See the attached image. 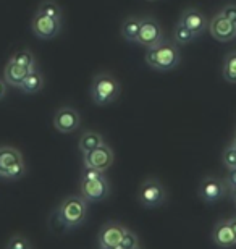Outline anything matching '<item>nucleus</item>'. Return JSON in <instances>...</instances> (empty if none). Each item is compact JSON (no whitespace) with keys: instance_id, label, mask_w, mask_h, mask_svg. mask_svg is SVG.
<instances>
[{"instance_id":"obj_1","label":"nucleus","mask_w":236,"mask_h":249,"mask_svg":"<svg viewBox=\"0 0 236 249\" xmlns=\"http://www.w3.org/2000/svg\"><path fill=\"white\" fill-rule=\"evenodd\" d=\"M120 92H122V84L112 73L100 71L92 78L89 94L95 106L105 107L109 104H113L118 99Z\"/></svg>"},{"instance_id":"obj_2","label":"nucleus","mask_w":236,"mask_h":249,"mask_svg":"<svg viewBox=\"0 0 236 249\" xmlns=\"http://www.w3.org/2000/svg\"><path fill=\"white\" fill-rule=\"evenodd\" d=\"M182 62V53L177 44L162 41L159 46L147 49L145 53V63L155 71H172Z\"/></svg>"},{"instance_id":"obj_3","label":"nucleus","mask_w":236,"mask_h":249,"mask_svg":"<svg viewBox=\"0 0 236 249\" xmlns=\"http://www.w3.org/2000/svg\"><path fill=\"white\" fill-rule=\"evenodd\" d=\"M88 213V201L83 196H68L65 197L60 207L57 209V217L62 225L73 228L81 225Z\"/></svg>"},{"instance_id":"obj_4","label":"nucleus","mask_w":236,"mask_h":249,"mask_svg":"<svg viewBox=\"0 0 236 249\" xmlns=\"http://www.w3.org/2000/svg\"><path fill=\"white\" fill-rule=\"evenodd\" d=\"M26 173L21 152L12 146H0V178L19 180Z\"/></svg>"},{"instance_id":"obj_5","label":"nucleus","mask_w":236,"mask_h":249,"mask_svg":"<svg viewBox=\"0 0 236 249\" xmlns=\"http://www.w3.org/2000/svg\"><path fill=\"white\" fill-rule=\"evenodd\" d=\"M167 199V189L155 178H147L144 180L138 189V201L144 207H159L162 206Z\"/></svg>"},{"instance_id":"obj_6","label":"nucleus","mask_w":236,"mask_h":249,"mask_svg":"<svg viewBox=\"0 0 236 249\" xmlns=\"http://www.w3.org/2000/svg\"><path fill=\"white\" fill-rule=\"evenodd\" d=\"M60 29H62V21H58V19H54L41 13L33 15L31 31L37 39H42V41L55 39L60 34Z\"/></svg>"},{"instance_id":"obj_7","label":"nucleus","mask_w":236,"mask_h":249,"mask_svg":"<svg viewBox=\"0 0 236 249\" xmlns=\"http://www.w3.org/2000/svg\"><path fill=\"white\" fill-rule=\"evenodd\" d=\"M163 41V31L160 28V23L152 17H143L141 28L136 42L143 47H155Z\"/></svg>"},{"instance_id":"obj_8","label":"nucleus","mask_w":236,"mask_h":249,"mask_svg":"<svg viewBox=\"0 0 236 249\" xmlns=\"http://www.w3.org/2000/svg\"><path fill=\"white\" fill-rule=\"evenodd\" d=\"M113 151L109 144H102V146L92 149L86 154H83V163L88 168H95L99 172L109 170L113 165Z\"/></svg>"},{"instance_id":"obj_9","label":"nucleus","mask_w":236,"mask_h":249,"mask_svg":"<svg viewBox=\"0 0 236 249\" xmlns=\"http://www.w3.org/2000/svg\"><path fill=\"white\" fill-rule=\"evenodd\" d=\"M227 185L223 180H220L217 177H205L202 181L199 183L198 194L205 204H215L222 201L227 194Z\"/></svg>"},{"instance_id":"obj_10","label":"nucleus","mask_w":236,"mask_h":249,"mask_svg":"<svg viewBox=\"0 0 236 249\" xmlns=\"http://www.w3.org/2000/svg\"><path fill=\"white\" fill-rule=\"evenodd\" d=\"M81 124V117H79V112L74 107L70 106H63L60 107L54 115V128L57 129L58 133L68 134L76 131Z\"/></svg>"},{"instance_id":"obj_11","label":"nucleus","mask_w":236,"mask_h":249,"mask_svg":"<svg viewBox=\"0 0 236 249\" xmlns=\"http://www.w3.org/2000/svg\"><path fill=\"white\" fill-rule=\"evenodd\" d=\"M79 188H81V196L88 202H100L110 194V183L105 175L94 180H81Z\"/></svg>"},{"instance_id":"obj_12","label":"nucleus","mask_w":236,"mask_h":249,"mask_svg":"<svg viewBox=\"0 0 236 249\" xmlns=\"http://www.w3.org/2000/svg\"><path fill=\"white\" fill-rule=\"evenodd\" d=\"M207 29L212 34V37L218 42H228L236 39V24L220 13L214 15L212 19H209Z\"/></svg>"},{"instance_id":"obj_13","label":"nucleus","mask_w":236,"mask_h":249,"mask_svg":"<svg viewBox=\"0 0 236 249\" xmlns=\"http://www.w3.org/2000/svg\"><path fill=\"white\" fill-rule=\"evenodd\" d=\"M180 21H182L184 26H188L193 33L198 34V36L204 34L205 29L209 28V18L205 17L200 10L194 7L184 8L182 15H180Z\"/></svg>"},{"instance_id":"obj_14","label":"nucleus","mask_w":236,"mask_h":249,"mask_svg":"<svg viewBox=\"0 0 236 249\" xmlns=\"http://www.w3.org/2000/svg\"><path fill=\"white\" fill-rule=\"evenodd\" d=\"M127 228L117 222H109L99 231V248H117Z\"/></svg>"},{"instance_id":"obj_15","label":"nucleus","mask_w":236,"mask_h":249,"mask_svg":"<svg viewBox=\"0 0 236 249\" xmlns=\"http://www.w3.org/2000/svg\"><path fill=\"white\" fill-rule=\"evenodd\" d=\"M212 241H214L215 246H218L222 249L233 248L236 245L233 233H232V228H230V225H228V220H218L217 223H215V227L212 230Z\"/></svg>"},{"instance_id":"obj_16","label":"nucleus","mask_w":236,"mask_h":249,"mask_svg":"<svg viewBox=\"0 0 236 249\" xmlns=\"http://www.w3.org/2000/svg\"><path fill=\"white\" fill-rule=\"evenodd\" d=\"M36 70V68H34ZM31 68L19 67L12 62H8L3 68V81L12 88H19V84L23 83V79L28 76V73H31Z\"/></svg>"},{"instance_id":"obj_17","label":"nucleus","mask_w":236,"mask_h":249,"mask_svg":"<svg viewBox=\"0 0 236 249\" xmlns=\"http://www.w3.org/2000/svg\"><path fill=\"white\" fill-rule=\"evenodd\" d=\"M143 23V17H136V15H129L122 21V28H120V33H122V37L128 42H136L138 34H139V28H141Z\"/></svg>"},{"instance_id":"obj_18","label":"nucleus","mask_w":236,"mask_h":249,"mask_svg":"<svg viewBox=\"0 0 236 249\" xmlns=\"http://www.w3.org/2000/svg\"><path fill=\"white\" fill-rule=\"evenodd\" d=\"M44 76L42 73H39V70H33L31 73H28V76L23 79V83L19 84L18 89H21L23 92L26 94H36L39 91H42L44 88Z\"/></svg>"},{"instance_id":"obj_19","label":"nucleus","mask_w":236,"mask_h":249,"mask_svg":"<svg viewBox=\"0 0 236 249\" xmlns=\"http://www.w3.org/2000/svg\"><path fill=\"white\" fill-rule=\"evenodd\" d=\"M102 144H105L104 141V136L97 131H84L83 136L79 138V142H78V147L79 151H81V154H86L89 151H92V149L102 146Z\"/></svg>"},{"instance_id":"obj_20","label":"nucleus","mask_w":236,"mask_h":249,"mask_svg":"<svg viewBox=\"0 0 236 249\" xmlns=\"http://www.w3.org/2000/svg\"><path fill=\"white\" fill-rule=\"evenodd\" d=\"M199 36L196 33H193L188 26H184L182 21H178L173 28V41L177 46H186L191 44L194 39H198Z\"/></svg>"},{"instance_id":"obj_21","label":"nucleus","mask_w":236,"mask_h":249,"mask_svg":"<svg viewBox=\"0 0 236 249\" xmlns=\"http://www.w3.org/2000/svg\"><path fill=\"white\" fill-rule=\"evenodd\" d=\"M15 65H19V67H26V68H31L34 70L36 68V55L29 51V49H19L10 57V60Z\"/></svg>"},{"instance_id":"obj_22","label":"nucleus","mask_w":236,"mask_h":249,"mask_svg":"<svg viewBox=\"0 0 236 249\" xmlns=\"http://www.w3.org/2000/svg\"><path fill=\"white\" fill-rule=\"evenodd\" d=\"M222 74L225 81H228L230 84H236V51L228 52L225 55L222 65Z\"/></svg>"},{"instance_id":"obj_23","label":"nucleus","mask_w":236,"mask_h":249,"mask_svg":"<svg viewBox=\"0 0 236 249\" xmlns=\"http://www.w3.org/2000/svg\"><path fill=\"white\" fill-rule=\"evenodd\" d=\"M36 13L46 15V17L58 19V21H62V18H63L62 8H60V5L55 2V0H42V2L37 5Z\"/></svg>"},{"instance_id":"obj_24","label":"nucleus","mask_w":236,"mask_h":249,"mask_svg":"<svg viewBox=\"0 0 236 249\" xmlns=\"http://www.w3.org/2000/svg\"><path fill=\"white\" fill-rule=\"evenodd\" d=\"M136 246H139L138 235L127 228V231H125V235L122 238V241H120V245L117 246V249H131V248H136Z\"/></svg>"},{"instance_id":"obj_25","label":"nucleus","mask_w":236,"mask_h":249,"mask_svg":"<svg viewBox=\"0 0 236 249\" xmlns=\"http://www.w3.org/2000/svg\"><path fill=\"white\" fill-rule=\"evenodd\" d=\"M7 249H31V245H29L26 236L21 235V233H17L8 240Z\"/></svg>"},{"instance_id":"obj_26","label":"nucleus","mask_w":236,"mask_h":249,"mask_svg":"<svg viewBox=\"0 0 236 249\" xmlns=\"http://www.w3.org/2000/svg\"><path fill=\"white\" fill-rule=\"evenodd\" d=\"M222 162L228 170L236 168V149L233 147V144H230V146L225 147V151L222 154Z\"/></svg>"},{"instance_id":"obj_27","label":"nucleus","mask_w":236,"mask_h":249,"mask_svg":"<svg viewBox=\"0 0 236 249\" xmlns=\"http://www.w3.org/2000/svg\"><path fill=\"white\" fill-rule=\"evenodd\" d=\"M220 15H223L225 18H228L230 21L236 24V3H227L225 7L220 8Z\"/></svg>"},{"instance_id":"obj_28","label":"nucleus","mask_w":236,"mask_h":249,"mask_svg":"<svg viewBox=\"0 0 236 249\" xmlns=\"http://www.w3.org/2000/svg\"><path fill=\"white\" fill-rule=\"evenodd\" d=\"M225 185H227V189H228V191H232V189L236 188V168H233V170H230L228 177L225 178Z\"/></svg>"},{"instance_id":"obj_29","label":"nucleus","mask_w":236,"mask_h":249,"mask_svg":"<svg viewBox=\"0 0 236 249\" xmlns=\"http://www.w3.org/2000/svg\"><path fill=\"white\" fill-rule=\"evenodd\" d=\"M7 92H8V84L3 81V78H0V101H3L7 97Z\"/></svg>"},{"instance_id":"obj_30","label":"nucleus","mask_w":236,"mask_h":249,"mask_svg":"<svg viewBox=\"0 0 236 249\" xmlns=\"http://www.w3.org/2000/svg\"><path fill=\"white\" fill-rule=\"evenodd\" d=\"M228 225L232 228V233H233V238H235V243H236V217L228 218Z\"/></svg>"},{"instance_id":"obj_31","label":"nucleus","mask_w":236,"mask_h":249,"mask_svg":"<svg viewBox=\"0 0 236 249\" xmlns=\"http://www.w3.org/2000/svg\"><path fill=\"white\" fill-rule=\"evenodd\" d=\"M230 194H232V197L235 199V202H236V188H235V189H232V191H230Z\"/></svg>"},{"instance_id":"obj_32","label":"nucleus","mask_w":236,"mask_h":249,"mask_svg":"<svg viewBox=\"0 0 236 249\" xmlns=\"http://www.w3.org/2000/svg\"><path fill=\"white\" fill-rule=\"evenodd\" d=\"M232 144H233V147H235V149H236V139H235V141H233V142H232Z\"/></svg>"},{"instance_id":"obj_33","label":"nucleus","mask_w":236,"mask_h":249,"mask_svg":"<svg viewBox=\"0 0 236 249\" xmlns=\"http://www.w3.org/2000/svg\"><path fill=\"white\" fill-rule=\"evenodd\" d=\"M100 249H117V248H100Z\"/></svg>"},{"instance_id":"obj_34","label":"nucleus","mask_w":236,"mask_h":249,"mask_svg":"<svg viewBox=\"0 0 236 249\" xmlns=\"http://www.w3.org/2000/svg\"><path fill=\"white\" fill-rule=\"evenodd\" d=\"M131 249H141V248H139V246H136V248H131Z\"/></svg>"},{"instance_id":"obj_35","label":"nucleus","mask_w":236,"mask_h":249,"mask_svg":"<svg viewBox=\"0 0 236 249\" xmlns=\"http://www.w3.org/2000/svg\"><path fill=\"white\" fill-rule=\"evenodd\" d=\"M147 2H155V0H147Z\"/></svg>"},{"instance_id":"obj_36","label":"nucleus","mask_w":236,"mask_h":249,"mask_svg":"<svg viewBox=\"0 0 236 249\" xmlns=\"http://www.w3.org/2000/svg\"><path fill=\"white\" fill-rule=\"evenodd\" d=\"M235 139H236V134H235Z\"/></svg>"},{"instance_id":"obj_37","label":"nucleus","mask_w":236,"mask_h":249,"mask_svg":"<svg viewBox=\"0 0 236 249\" xmlns=\"http://www.w3.org/2000/svg\"><path fill=\"white\" fill-rule=\"evenodd\" d=\"M235 204H236V202H235Z\"/></svg>"}]
</instances>
